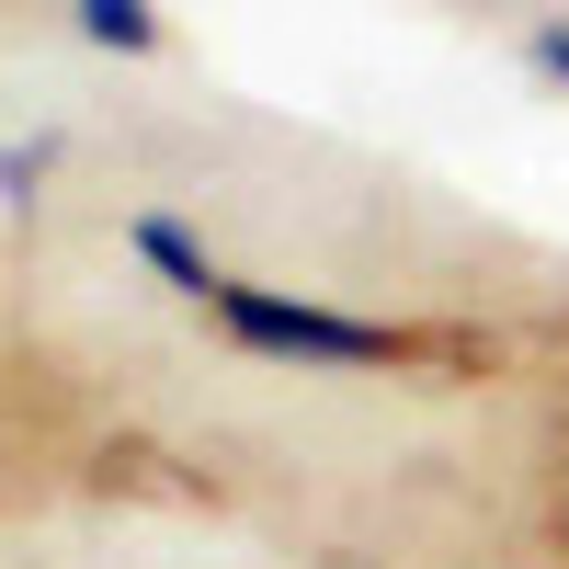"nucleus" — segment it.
Returning <instances> with one entry per match:
<instances>
[{"label": "nucleus", "mask_w": 569, "mask_h": 569, "mask_svg": "<svg viewBox=\"0 0 569 569\" xmlns=\"http://www.w3.org/2000/svg\"><path fill=\"white\" fill-rule=\"evenodd\" d=\"M217 330L240 353H284V365H388L399 353V330L308 308V297H273V284H217Z\"/></svg>", "instance_id": "obj_1"}, {"label": "nucleus", "mask_w": 569, "mask_h": 569, "mask_svg": "<svg viewBox=\"0 0 569 569\" xmlns=\"http://www.w3.org/2000/svg\"><path fill=\"white\" fill-rule=\"evenodd\" d=\"M126 240H137V262H149V273L171 284V297H194V308H217V284H228V273H217V262L194 251V228H182V217H137Z\"/></svg>", "instance_id": "obj_2"}, {"label": "nucleus", "mask_w": 569, "mask_h": 569, "mask_svg": "<svg viewBox=\"0 0 569 569\" xmlns=\"http://www.w3.org/2000/svg\"><path fill=\"white\" fill-rule=\"evenodd\" d=\"M80 34L114 46V58H149V46H160V12H149V0H80Z\"/></svg>", "instance_id": "obj_3"}, {"label": "nucleus", "mask_w": 569, "mask_h": 569, "mask_svg": "<svg viewBox=\"0 0 569 569\" xmlns=\"http://www.w3.org/2000/svg\"><path fill=\"white\" fill-rule=\"evenodd\" d=\"M46 160H58V137H23V149H0V206H34Z\"/></svg>", "instance_id": "obj_4"}, {"label": "nucleus", "mask_w": 569, "mask_h": 569, "mask_svg": "<svg viewBox=\"0 0 569 569\" xmlns=\"http://www.w3.org/2000/svg\"><path fill=\"white\" fill-rule=\"evenodd\" d=\"M536 69H547V80H569V12H547V23H536Z\"/></svg>", "instance_id": "obj_5"}]
</instances>
